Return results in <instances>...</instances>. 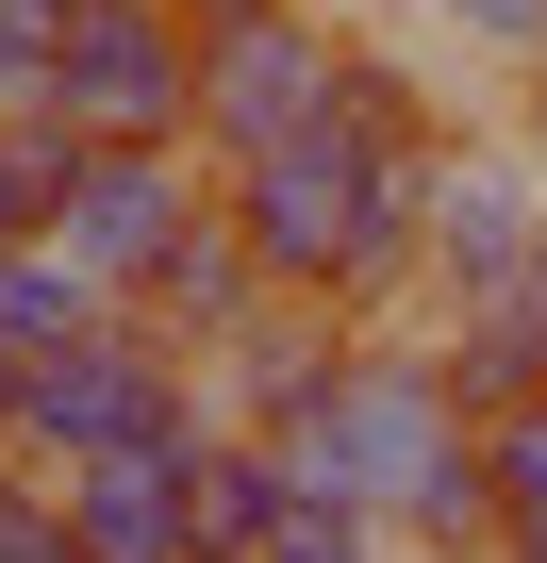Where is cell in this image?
Segmentation results:
<instances>
[{"label": "cell", "instance_id": "1", "mask_svg": "<svg viewBox=\"0 0 547 563\" xmlns=\"http://www.w3.org/2000/svg\"><path fill=\"white\" fill-rule=\"evenodd\" d=\"M431 150H448V117H431L415 51L365 34L332 133L265 150V166H216V183H232V232H249V265L283 282V299H316L349 332H398L431 299Z\"/></svg>", "mask_w": 547, "mask_h": 563}, {"label": "cell", "instance_id": "2", "mask_svg": "<svg viewBox=\"0 0 547 563\" xmlns=\"http://www.w3.org/2000/svg\"><path fill=\"white\" fill-rule=\"evenodd\" d=\"M216 431V365L150 316H100L84 349L18 365V464L67 481V464H117V448H199Z\"/></svg>", "mask_w": 547, "mask_h": 563}, {"label": "cell", "instance_id": "3", "mask_svg": "<svg viewBox=\"0 0 547 563\" xmlns=\"http://www.w3.org/2000/svg\"><path fill=\"white\" fill-rule=\"evenodd\" d=\"M349 67L365 34L332 0H265V18H199V166H265L349 117Z\"/></svg>", "mask_w": 547, "mask_h": 563}, {"label": "cell", "instance_id": "4", "mask_svg": "<svg viewBox=\"0 0 547 563\" xmlns=\"http://www.w3.org/2000/svg\"><path fill=\"white\" fill-rule=\"evenodd\" d=\"M199 216H216V166H199V150H166V133H67V166H51V216H34V232L100 282L117 316H133Z\"/></svg>", "mask_w": 547, "mask_h": 563}, {"label": "cell", "instance_id": "5", "mask_svg": "<svg viewBox=\"0 0 547 563\" xmlns=\"http://www.w3.org/2000/svg\"><path fill=\"white\" fill-rule=\"evenodd\" d=\"M34 100L67 133H166V150H199V0H67Z\"/></svg>", "mask_w": 547, "mask_h": 563}, {"label": "cell", "instance_id": "6", "mask_svg": "<svg viewBox=\"0 0 547 563\" xmlns=\"http://www.w3.org/2000/svg\"><path fill=\"white\" fill-rule=\"evenodd\" d=\"M547 265V150L514 133H448L431 150V316L448 299H497V282Z\"/></svg>", "mask_w": 547, "mask_h": 563}, {"label": "cell", "instance_id": "7", "mask_svg": "<svg viewBox=\"0 0 547 563\" xmlns=\"http://www.w3.org/2000/svg\"><path fill=\"white\" fill-rule=\"evenodd\" d=\"M67 547L84 563H216L199 547V448H117V464H67Z\"/></svg>", "mask_w": 547, "mask_h": 563}, {"label": "cell", "instance_id": "8", "mask_svg": "<svg viewBox=\"0 0 547 563\" xmlns=\"http://www.w3.org/2000/svg\"><path fill=\"white\" fill-rule=\"evenodd\" d=\"M349 349H365L349 316H316V299H265V316H249V332H216L199 365H216V415H232V431H299V415L349 382Z\"/></svg>", "mask_w": 547, "mask_h": 563}, {"label": "cell", "instance_id": "9", "mask_svg": "<svg viewBox=\"0 0 547 563\" xmlns=\"http://www.w3.org/2000/svg\"><path fill=\"white\" fill-rule=\"evenodd\" d=\"M431 349H448L464 415H514V398H547V265H530V282H497V299H448V316H431Z\"/></svg>", "mask_w": 547, "mask_h": 563}, {"label": "cell", "instance_id": "10", "mask_svg": "<svg viewBox=\"0 0 547 563\" xmlns=\"http://www.w3.org/2000/svg\"><path fill=\"white\" fill-rule=\"evenodd\" d=\"M265 299H283V282L249 265V232H232V183H216V216H199V232L166 249V282H150L133 316H150V332H183V349H216V332H249Z\"/></svg>", "mask_w": 547, "mask_h": 563}, {"label": "cell", "instance_id": "11", "mask_svg": "<svg viewBox=\"0 0 547 563\" xmlns=\"http://www.w3.org/2000/svg\"><path fill=\"white\" fill-rule=\"evenodd\" d=\"M117 299L51 249V232H0V365H51V349H84Z\"/></svg>", "mask_w": 547, "mask_h": 563}, {"label": "cell", "instance_id": "12", "mask_svg": "<svg viewBox=\"0 0 547 563\" xmlns=\"http://www.w3.org/2000/svg\"><path fill=\"white\" fill-rule=\"evenodd\" d=\"M481 481H497V530H481V563H547V398L481 415Z\"/></svg>", "mask_w": 547, "mask_h": 563}, {"label": "cell", "instance_id": "13", "mask_svg": "<svg viewBox=\"0 0 547 563\" xmlns=\"http://www.w3.org/2000/svg\"><path fill=\"white\" fill-rule=\"evenodd\" d=\"M464 67H547V0H415Z\"/></svg>", "mask_w": 547, "mask_h": 563}, {"label": "cell", "instance_id": "14", "mask_svg": "<svg viewBox=\"0 0 547 563\" xmlns=\"http://www.w3.org/2000/svg\"><path fill=\"white\" fill-rule=\"evenodd\" d=\"M382 547H398V530H382V514H349V497H299L283 530H265V563H382Z\"/></svg>", "mask_w": 547, "mask_h": 563}, {"label": "cell", "instance_id": "15", "mask_svg": "<svg viewBox=\"0 0 547 563\" xmlns=\"http://www.w3.org/2000/svg\"><path fill=\"white\" fill-rule=\"evenodd\" d=\"M0 563H84V547H67V497H51L34 464H0Z\"/></svg>", "mask_w": 547, "mask_h": 563}, {"label": "cell", "instance_id": "16", "mask_svg": "<svg viewBox=\"0 0 547 563\" xmlns=\"http://www.w3.org/2000/svg\"><path fill=\"white\" fill-rule=\"evenodd\" d=\"M0 232H34V166H18V133H0Z\"/></svg>", "mask_w": 547, "mask_h": 563}, {"label": "cell", "instance_id": "17", "mask_svg": "<svg viewBox=\"0 0 547 563\" xmlns=\"http://www.w3.org/2000/svg\"><path fill=\"white\" fill-rule=\"evenodd\" d=\"M34 67H51L34 34H0V117H18V100H34Z\"/></svg>", "mask_w": 547, "mask_h": 563}, {"label": "cell", "instance_id": "18", "mask_svg": "<svg viewBox=\"0 0 547 563\" xmlns=\"http://www.w3.org/2000/svg\"><path fill=\"white\" fill-rule=\"evenodd\" d=\"M382 563H481V547H431V530H398V547H382Z\"/></svg>", "mask_w": 547, "mask_h": 563}, {"label": "cell", "instance_id": "19", "mask_svg": "<svg viewBox=\"0 0 547 563\" xmlns=\"http://www.w3.org/2000/svg\"><path fill=\"white\" fill-rule=\"evenodd\" d=\"M199 18H265V0H199Z\"/></svg>", "mask_w": 547, "mask_h": 563}]
</instances>
